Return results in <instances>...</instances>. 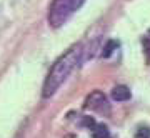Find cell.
<instances>
[{"instance_id": "8992f818", "label": "cell", "mask_w": 150, "mask_h": 138, "mask_svg": "<svg viewBox=\"0 0 150 138\" xmlns=\"http://www.w3.org/2000/svg\"><path fill=\"white\" fill-rule=\"evenodd\" d=\"M117 47H118V43L115 42V40H108L107 45H105V47H103V50H102V57H105V58H107V57H110V55H112V52H113V48H117Z\"/></svg>"}, {"instance_id": "3957f363", "label": "cell", "mask_w": 150, "mask_h": 138, "mask_svg": "<svg viewBox=\"0 0 150 138\" xmlns=\"http://www.w3.org/2000/svg\"><path fill=\"white\" fill-rule=\"evenodd\" d=\"M105 105H107V96L100 90L92 92L85 98V108H88V110H102Z\"/></svg>"}, {"instance_id": "6da1fadb", "label": "cell", "mask_w": 150, "mask_h": 138, "mask_svg": "<svg viewBox=\"0 0 150 138\" xmlns=\"http://www.w3.org/2000/svg\"><path fill=\"white\" fill-rule=\"evenodd\" d=\"M82 53H83V45L82 43H77L72 48H69L62 57L57 58V62L52 65L47 78L43 82V88H42L43 98H50L62 87V83L67 80V77L72 73V70L80 63Z\"/></svg>"}, {"instance_id": "7a4b0ae2", "label": "cell", "mask_w": 150, "mask_h": 138, "mask_svg": "<svg viewBox=\"0 0 150 138\" xmlns=\"http://www.w3.org/2000/svg\"><path fill=\"white\" fill-rule=\"evenodd\" d=\"M85 0H52L48 8V23L54 28H59L83 5Z\"/></svg>"}, {"instance_id": "5b68a950", "label": "cell", "mask_w": 150, "mask_h": 138, "mask_svg": "<svg viewBox=\"0 0 150 138\" xmlns=\"http://www.w3.org/2000/svg\"><path fill=\"white\" fill-rule=\"evenodd\" d=\"M92 138H110V132L105 125H93Z\"/></svg>"}, {"instance_id": "52a82bcc", "label": "cell", "mask_w": 150, "mask_h": 138, "mask_svg": "<svg viewBox=\"0 0 150 138\" xmlns=\"http://www.w3.org/2000/svg\"><path fill=\"white\" fill-rule=\"evenodd\" d=\"M135 138H150V128L149 127H140L135 133Z\"/></svg>"}, {"instance_id": "277c9868", "label": "cell", "mask_w": 150, "mask_h": 138, "mask_svg": "<svg viewBox=\"0 0 150 138\" xmlns=\"http://www.w3.org/2000/svg\"><path fill=\"white\" fill-rule=\"evenodd\" d=\"M130 96H132V93L125 85H117L112 90V98L115 101H127L130 100Z\"/></svg>"}]
</instances>
